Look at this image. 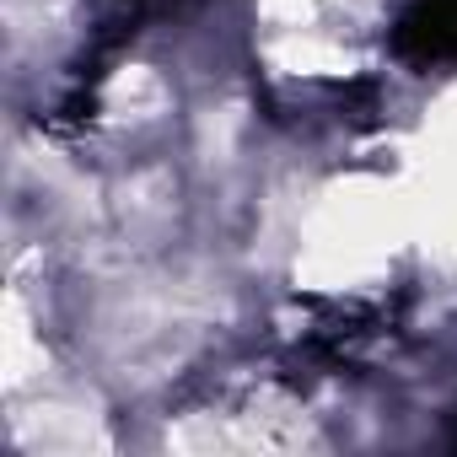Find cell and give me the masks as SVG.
<instances>
[{"instance_id":"6da1fadb","label":"cell","mask_w":457,"mask_h":457,"mask_svg":"<svg viewBox=\"0 0 457 457\" xmlns=\"http://www.w3.org/2000/svg\"><path fill=\"white\" fill-rule=\"evenodd\" d=\"M393 44L403 60H420V65L457 60V0H414L393 33Z\"/></svg>"}]
</instances>
